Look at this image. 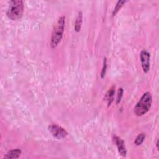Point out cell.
Returning <instances> with one entry per match:
<instances>
[{
    "instance_id": "7",
    "label": "cell",
    "mask_w": 159,
    "mask_h": 159,
    "mask_svg": "<svg viewBox=\"0 0 159 159\" xmlns=\"http://www.w3.org/2000/svg\"><path fill=\"white\" fill-rule=\"evenodd\" d=\"M115 85H112L109 89L107 91L105 96H104V99L107 101V106H109L112 104V102L114 101V94H115Z\"/></svg>"
},
{
    "instance_id": "2",
    "label": "cell",
    "mask_w": 159,
    "mask_h": 159,
    "mask_svg": "<svg viewBox=\"0 0 159 159\" xmlns=\"http://www.w3.org/2000/svg\"><path fill=\"white\" fill-rule=\"evenodd\" d=\"M152 102V98L150 93H144L134 107V113L137 116L145 114L150 109Z\"/></svg>"
},
{
    "instance_id": "1",
    "label": "cell",
    "mask_w": 159,
    "mask_h": 159,
    "mask_svg": "<svg viewBox=\"0 0 159 159\" xmlns=\"http://www.w3.org/2000/svg\"><path fill=\"white\" fill-rule=\"evenodd\" d=\"M65 25V17L64 16H61L58 19L52 30L50 38V47L52 48L57 47L59 43L61 42L64 33Z\"/></svg>"
},
{
    "instance_id": "5",
    "label": "cell",
    "mask_w": 159,
    "mask_h": 159,
    "mask_svg": "<svg viewBox=\"0 0 159 159\" xmlns=\"http://www.w3.org/2000/svg\"><path fill=\"white\" fill-rule=\"evenodd\" d=\"M140 61L142 68L145 73H148L150 70V54L146 50H142L140 55Z\"/></svg>"
},
{
    "instance_id": "9",
    "label": "cell",
    "mask_w": 159,
    "mask_h": 159,
    "mask_svg": "<svg viewBox=\"0 0 159 159\" xmlns=\"http://www.w3.org/2000/svg\"><path fill=\"white\" fill-rule=\"evenodd\" d=\"M82 22H83V14L81 12H79L75 23V30L76 32H78L80 30L82 25Z\"/></svg>"
},
{
    "instance_id": "11",
    "label": "cell",
    "mask_w": 159,
    "mask_h": 159,
    "mask_svg": "<svg viewBox=\"0 0 159 159\" xmlns=\"http://www.w3.org/2000/svg\"><path fill=\"white\" fill-rule=\"evenodd\" d=\"M145 134H139L137 137H136V138H135V141H134V143L136 145H140L142 143H143V142L144 141V140H145Z\"/></svg>"
},
{
    "instance_id": "8",
    "label": "cell",
    "mask_w": 159,
    "mask_h": 159,
    "mask_svg": "<svg viewBox=\"0 0 159 159\" xmlns=\"http://www.w3.org/2000/svg\"><path fill=\"white\" fill-rule=\"evenodd\" d=\"M22 153V151L20 149L16 148L9 151L4 157L5 158H18Z\"/></svg>"
},
{
    "instance_id": "6",
    "label": "cell",
    "mask_w": 159,
    "mask_h": 159,
    "mask_svg": "<svg viewBox=\"0 0 159 159\" xmlns=\"http://www.w3.org/2000/svg\"><path fill=\"white\" fill-rule=\"evenodd\" d=\"M112 139H113L114 143H115V145L117 148L118 152L122 157H125L127 154V150H126L124 140L120 137L116 135L113 136Z\"/></svg>"
},
{
    "instance_id": "14",
    "label": "cell",
    "mask_w": 159,
    "mask_h": 159,
    "mask_svg": "<svg viewBox=\"0 0 159 159\" xmlns=\"http://www.w3.org/2000/svg\"><path fill=\"white\" fill-rule=\"evenodd\" d=\"M156 146H157V148L158 150V140H157V142H156Z\"/></svg>"
},
{
    "instance_id": "10",
    "label": "cell",
    "mask_w": 159,
    "mask_h": 159,
    "mask_svg": "<svg viewBox=\"0 0 159 159\" xmlns=\"http://www.w3.org/2000/svg\"><path fill=\"white\" fill-rule=\"evenodd\" d=\"M127 1H122V0H120V1H118L113 11H112V16H114L117 12L120 9V8L122 7V6Z\"/></svg>"
},
{
    "instance_id": "4",
    "label": "cell",
    "mask_w": 159,
    "mask_h": 159,
    "mask_svg": "<svg viewBox=\"0 0 159 159\" xmlns=\"http://www.w3.org/2000/svg\"><path fill=\"white\" fill-rule=\"evenodd\" d=\"M51 134L57 139H62L68 135L66 130L57 124H51L48 127Z\"/></svg>"
},
{
    "instance_id": "13",
    "label": "cell",
    "mask_w": 159,
    "mask_h": 159,
    "mask_svg": "<svg viewBox=\"0 0 159 159\" xmlns=\"http://www.w3.org/2000/svg\"><path fill=\"white\" fill-rule=\"evenodd\" d=\"M123 93H124V90L122 88H119L117 91V99H116V104H119L122 99V98L123 96Z\"/></svg>"
},
{
    "instance_id": "3",
    "label": "cell",
    "mask_w": 159,
    "mask_h": 159,
    "mask_svg": "<svg viewBox=\"0 0 159 159\" xmlns=\"http://www.w3.org/2000/svg\"><path fill=\"white\" fill-rule=\"evenodd\" d=\"M24 12V2L21 0H12L10 1L9 6L6 12L7 16L11 20L19 19Z\"/></svg>"
},
{
    "instance_id": "12",
    "label": "cell",
    "mask_w": 159,
    "mask_h": 159,
    "mask_svg": "<svg viewBox=\"0 0 159 159\" xmlns=\"http://www.w3.org/2000/svg\"><path fill=\"white\" fill-rule=\"evenodd\" d=\"M106 70H107V59H106V58H104V60H103V66H102V70L101 72V78H103L104 77L106 72Z\"/></svg>"
}]
</instances>
